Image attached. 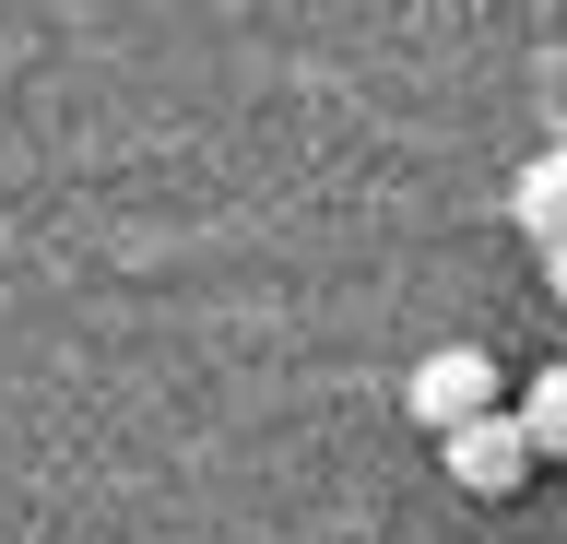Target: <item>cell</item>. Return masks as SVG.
I'll list each match as a JSON object with an SVG mask.
<instances>
[{
	"mask_svg": "<svg viewBox=\"0 0 567 544\" xmlns=\"http://www.w3.org/2000/svg\"><path fill=\"white\" fill-rule=\"evenodd\" d=\"M402 414H414L425 438H461L473 414H496V356H485V343H437V356H414Z\"/></svg>",
	"mask_w": 567,
	"mask_h": 544,
	"instance_id": "6da1fadb",
	"label": "cell"
},
{
	"mask_svg": "<svg viewBox=\"0 0 567 544\" xmlns=\"http://www.w3.org/2000/svg\"><path fill=\"white\" fill-rule=\"evenodd\" d=\"M437 450H450V485H461V497H520L532 473H544V450H532V427L508 414V402L473 414L461 438H437Z\"/></svg>",
	"mask_w": 567,
	"mask_h": 544,
	"instance_id": "7a4b0ae2",
	"label": "cell"
},
{
	"mask_svg": "<svg viewBox=\"0 0 567 544\" xmlns=\"http://www.w3.org/2000/svg\"><path fill=\"white\" fill-rule=\"evenodd\" d=\"M508 225H520L532 249H567V143H544L520 178H508Z\"/></svg>",
	"mask_w": 567,
	"mask_h": 544,
	"instance_id": "3957f363",
	"label": "cell"
},
{
	"mask_svg": "<svg viewBox=\"0 0 567 544\" xmlns=\"http://www.w3.org/2000/svg\"><path fill=\"white\" fill-rule=\"evenodd\" d=\"M508 414L532 427V450H544V462H567V367H544V379H532Z\"/></svg>",
	"mask_w": 567,
	"mask_h": 544,
	"instance_id": "277c9868",
	"label": "cell"
},
{
	"mask_svg": "<svg viewBox=\"0 0 567 544\" xmlns=\"http://www.w3.org/2000/svg\"><path fill=\"white\" fill-rule=\"evenodd\" d=\"M544 296H567V249H544Z\"/></svg>",
	"mask_w": 567,
	"mask_h": 544,
	"instance_id": "5b68a950",
	"label": "cell"
}]
</instances>
